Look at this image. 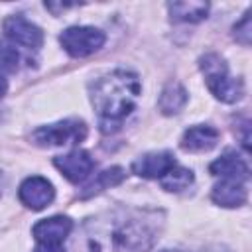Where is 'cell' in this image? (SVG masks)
<instances>
[{
	"label": "cell",
	"mask_w": 252,
	"mask_h": 252,
	"mask_svg": "<svg viewBox=\"0 0 252 252\" xmlns=\"http://www.w3.org/2000/svg\"><path fill=\"white\" fill-rule=\"evenodd\" d=\"M250 37H252V32H250V12L244 14V18L234 26V39L242 45H250Z\"/></svg>",
	"instance_id": "obj_19"
},
{
	"label": "cell",
	"mask_w": 252,
	"mask_h": 252,
	"mask_svg": "<svg viewBox=\"0 0 252 252\" xmlns=\"http://www.w3.org/2000/svg\"><path fill=\"white\" fill-rule=\"evenodd\" d=\"M33 252H65L63 248H51V246H41V244H37L35 248H33Z\"/></svg>",
	"instance_id": "obj_20"
},
{
	"label": "cell",
	"mask_w": 252,
	"mask_h": 252,
	"mask_svg": "<svg viewBox=\"0 0 252 252\" xmlns=\"http://www.w3.org/2000/svg\"><path fill=\"white\" fill-rule=\"evenodd\" d=\"M104 33L91 26H73L59 35L63 49L73 57H87L98 51L104 45Z\"/></svg>",
	"instance_id": "obj_5"
},
{
	"label": "cell",
	"mask_w": 252,
	"mask_h": 252,
	"mask_svg": "<svg viewBox=\"0 0 252 252\" xmlns=\"http://www.w3.org/2000/svg\"><path fill=\"white\" fill-rule=\"evenodd\" d=\"M122 179H124V169L122 167H108L102 173H98L96 179L91 185H87V189L81 193V199H87V197H91L94 193H100L102 189H108L112 185H118Z\"/></svg>",
	"instance_id": "obj_17"
},
{
	"label": "cell",
	"mask_w": 252,
	"mask_h": 252,
	"mask_svg": "<svg viewBox=\"0 0 252 252\" xmlns=\"http://www.w3.org/2000/svg\"><path fill=\"white\" fill-rule=\"evenodd\" d=\"M159 252H179V250H159Z\"/></svg>",
	"instance_id": "obj_22"
},
{
	"label": "cell",
	"mask_w": 252,
	"mask_h": 252,
	"mask_svg": "<svg viewBox=\"0 0 252 252\" xmlns=\"http://www.w3.org/2000/svg\"><path fill=\"white\" fill-rule=\"evenodd\" d=\"M0 179H2V175H0Z\"/></svg>",
	"instance_id": "obj_23"
},
{
	"label": "cell",
	"mask_w": 252,
	"mask_h": 252,
	"mask_svg": "<svg viewBox=\"0 0 252 252\" xmlns=\"http://www.w3.org/2000/svg\"><path fill=\"white\" fill-rule=\"evenodd\" d=\"M20 201L32 209V211H41L45 209L53 197H55V189L53 185L45 179V177H39V175H33V177H28L22 185H20Z\"/></svg>",
	"instance_id": "obj_9"
},
{
	"label": "cell",
	"mask_w": 252,
	"mask_h": 252,
	"mask_svg": "<svg viewBox=\"0 0 252 252\" xmlns=\"http://www.w3.org/2000/svg\"><path fill=\"white\" fill-rule=\"evenodd\" d=\"M211 199H213L217 205L226 207V209L240 207V205H244L246 199H248L246 183H244V181H236V179H222L220 183H217V185L213 187Z\"/></svg>",
	"instance_id": "obj_13"
},
{
	"label": "cell",
	"mask_w": 252,
	"mask_h": 252,
	"mask_svg": "<svg viewBox=\"0 0 252 252\" xmlns=\"http://www.w3.org/2000/svg\"><path fill=\"white\" fill-rule=\"evenodd\" d=\"M175 165V158L169 152H152L144 154L132 163V171L146 179H159Z\"/></svg>",
	"instance_id": "obj_10"
},
{
	"label": "cell",
	"mask_w": 252,
	"mask_h": 252,
	"mask_svg": "<svg viewBox=\"0 0 252 252\" xmlns=\"http://www.w3.org/2000/svg\"><path fill=\"white\" fill-rule=\"evenodd\" d=\"M199 67L205 75L209 91L222 102H236L244 94V85L240 79L228 75V67L224 59L217 53H207L199 59Z\"/></svg>",
	"instance_id": "obj_3"
},
{
	"label": "cell",
	"mask_w": 252,
	"mask_h": 252,
	"mask_svg": "<svg viewBox=\"0 0 252 252\" xmlns=\"http://www.w3.org/2000/svg\"><path fill=\"white\" fill-rule=\"evenodd\" d=\"M219 142V130L209 124H197L185 130L181 138V148L185 152H209Z\"/></svg>",
	"instance_id": "obj_12"
},
{
	"label": "cell",
	"mask_w": 252,
	"mask_h": 252,
	"mask_svg": "<svg viewBox=\"0 0 252 252\" xmlns=\"http://www.w3.org/2000/svg\"><path fill=\"white\" fill-rule=\"evenodd\" d=\"M167 10H169V16L173 22L195 24V22H201L207 18L209 4L207 2H169Z\"/></svg>",
	"instance_id": "obj_14"
},
{
	"label": "cell",
	"mask_w": 252,
	"mask_h": 252,
	"mask_svg": "<svg viewBox=\"0 0 252 252\" xmlns=\"http://www.w3.org/2000/svg\"><path fill=\"white\" fill-rule=\"evenodd\" d=\"M73 228V222L69 217H49V219H41L39 222L33 224L32 234L35 238L37 244L41 246H51V248H63L65 238L69 236Z\"/></svg>",
	"instance_id": "obj_6"
},
{
	"label": "cell",
	"mask_w": 252,
	"mask_h": 252,
	"mask_svg": "<svg viewBox=\"0 0 252 252\" xmlns=\"http://www.w3.org/2000/svg\"><path fill=\"white\" fill-rule=\"evenodd\" d=\"M187 104V91L183 85L179 83H169L161 94H159V100H158V106L163 114H177L183 106Z\"/></svg>",
	"instance_id": "obj_15"
},
{
	"label": "cell",
	"mask_w": 252,
	"mask_h": 252,
	"mask_svg": "<svg viewBox=\"0 0 252 252\" xmlns=\"http://www.w3.org/2000/svg\"><path fill=\"white\" fill-rule=\"evenodd\" d=\"M6 91H8V83H6V79H4L2 73H0V98L6 94Z\"/></svg>",
	"instance_id": "obj_21"
},
{
	"label": "cell",
	"mask_w": 252,
	"mask_h": 252,
	"mask_svg": "<svg viewBox=\"0 0 252 252\" xmlns=\"http://www.w3.org/2000/svg\"><path fill=\"white\" fill-rule=\"evenodd\" d=\"M18 65H20V53L16 51V47L0 41V69L14 73L18 71Z\"/></svg>",
	"instance_id": "obj_18"
},
{
	"label": "cell",
	"mask_w": 252,
	"mask_h": 252,
	"mask_svg": "<svg viewBox=\"0 0 252 252\" xmlns=\"http://www.w3.org/2000/svg\"><path fill=\"white\" fill-rule=\"evenodd\" d=\"M85 138H87V124L83 120H77V118H67V120H61L55 124L41 126L32 134V140L43 148L79 144Z\"/></svg>",
	"instance_id": "obj_4"
},
{
	"label": "cell",
	"mask_w": 252,
	"mask_h": 252,
	"mask_svg": "<svg viewBox=\"0 0 252 252\" xmlns=\"http://www.w3.org/2000/svg\"><path fill=\"white\" fill-rule=\"evenodd\" d=\"M2 30L12 43L24 45L26 49H39L43 45V32L24 16L6 18L2 24Z\"/></svg>",
	"instance_id": "obj_7"
},
{
	"label": "cell",
	"mask_w": 252,
	"mask_h": 252,
	"mask_svg": "<svg viewBox=\"0 0 252 252\" xmlns=\"http://www.w3.org/2000/svg\"><path fill=\"white\" fill-rule=\"evenodd\" d=\"M142 85L136 73L116 69L91 85V102L98 116L100 132L114 134L126 116L136 108Z\"/></svg>",
	"instance_id": "obj_2"
},
{
	"label": "cell",
	"mask_w": 252,
	"mask_h": 252,
	"mask_svg": "<svg viewBox=\"0 0 252 252\" xmlns=\"http://www.w3.org/2000/svg\"><path fill=\"white\" fill-rule=\"evenodd\" d=\"M211 175L222 177V179H236V181H248L250 177V169L246 165V161L232 150H226L220 158H217L211 165H209Z\"/></svg>",
	"instance_id": "obj_11"
},
{
	"label": "cell",
	"mask_w": 252,
	"mask_h": 252,
	"mask_svg": "<svg viewBox=\"0 0 252 252\" xmlns=\"http://www.w3.org/2000/svg\"><path fill=\"white\" fill-rule=\"evenodd\" d=\"M156 211L120 209L87 224L91 252H148L159 228Z\"/></svg>",
	"instance_id": "obj_1"
},
{
	"label": "cell",
	"mask_w": 252,
	"mask_h": 252,
	"mask_svg": "<svg viewBox=\"0 0 252 252\" xmlns=\"http://www.w3.org/2000/svg\"><path fill=\"white\" fill-rule=\"evenodd\" d=\"M53 165L71 181V183H81L85 181L93 169H94V159L91 158L89 152L85 150H73L65 156H57L53 159Z\"/></svg>",
	"instance_id": "obj_8"
},
{
	"label": "cell",
	"mask_w": 252,
	"mask_h": 252,
	"mask_svg": "<svg viewBox=\"0 0 252 252\" xmlns=\"http://www.w3.org/2000/svg\"><path fill=\"white\" fill-rule=\"evenodd\" d=\"M193 171L187 169V167H181V165H173L163 177H159V183L165 191H183L187 189L191 183H193Z\"/></svg>",
	"instance_id": "obj_16"
}]
</instances>
